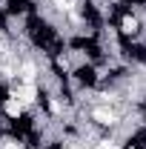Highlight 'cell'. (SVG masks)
I'll return each mask as SVG.
<instances>
[{"label":"cell","instance_id":"7a4b0ae2","mask_svg":"<svg viewBox=\"0 0 146 149\" xmlns=\"http://www.w3.org/2000/svg\"><path fill=\"white\" fill-rule=\"evenodd\" d=\"M0 112H3V118H6V120H20V118H23L29 109L23 106V100H17L12 92H6L3 103H0Z\"/></svg>","mask_w":146,"mask_h":149},{"label":"cell","instance_id":"6da1fadb","mask_svg":"<svg viewBox=\"0 0 146 149\" xmlns=\"http://www.w3.org/2000/svg\"><path fill=\"white\" fill-rule=\"evenodd\" d=\"M143 17H140V12H123L120 17H117V32L123 37H138L143 32Z\"/></svg>","mask_w":146,"mask_h":149}]
</instances>
